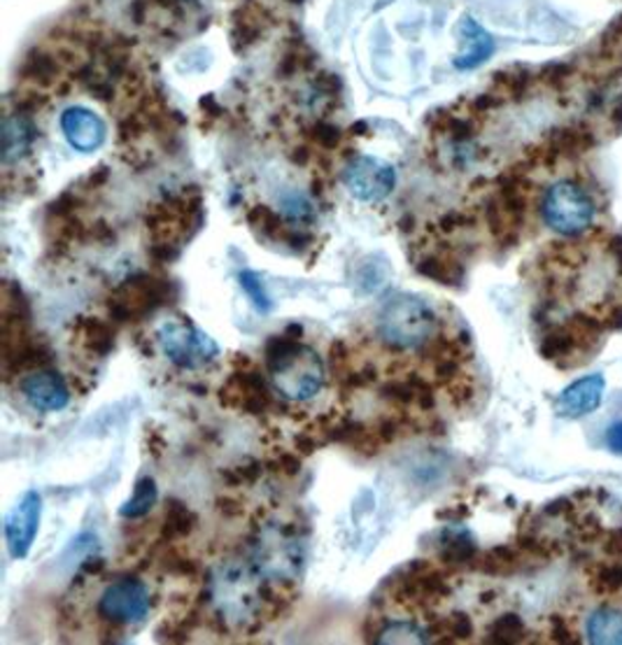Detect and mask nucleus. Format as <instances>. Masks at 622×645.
I'll return each instance as SVG.
<instances>
[{
  "mask_svg": "<svg viewBox=\"0 0 622 645\" xmlns=\"http://www.w3.org/2000/svg\"><path fill=\"white\" fill-rule=\"evenodd\" d=\"M159 499V490H157V482L152 478H141L133 487V494L131 499L122 505L120 515L124 520H141L145 515H149V511L154 508Z\"/></svg>",
  "mask_w": 622,
  "mask_h": 645,
  "instance_id": "obj_21",
  "label": "nucleus"
},
{
  "mask_svg": "<svg viewBox=\"0 0 622 645\" xmlns=\"http://www.w3.org/2000/svg\"><path fill=\"white\" fill-rule=\"evenodd\" d=\"M35 141V126L24 114H10L3 124V162H19Z\"/></svg>",
  "mask_w": 622,
  "mask_h": 645,
  "instance_id": "obj_17",
  "label": "nucleus"
},
{
  "mask_svg": "<svg viewBox=\"0 0 622 645\" xmlns=\"http://www.w3.org/2000/svg\"><path fill=\"white\" fill-rule=\"evenodd\" d=\"M607 447L611 449L613 455H622V420L620 422H613L609 429H607Z\"/></svg>",
  "mask_w": 622,
  "mask_h": 645,
  "instance_id": "obj_31",
  "label": "nucleus"
},
{
  "mask_svg": "<svg viewBox=\"0 0 622 645\" xmlns=\"http://www.w3.org/2000/svg\"><path fill=\"white\" fill-rule=\"evenodd\" d=\"M436 312L430 303L411 294H399L380 310L378 338L385 347L408 352L430 343L436 336Z\"/></svg>",
  "mask_w": 622,
  "mask_h": 645,
  "instance_id": "obj_2",
  "label": "nucleus"
},
{
  "mask_svg": "<svg viewBox=\"0 0 622 645\" xmlns=\"http://www.w3.org/2000/svg\"><path fill=\"white\" fill-rule=\"evenodd\" d=\"M438 557L445 564H466L476 557V541L464 530H443L438 536Z\"/></svg>",
  "mask_w": 622,
  "mask_h": 645,
  "instance_id": "obj_19",
  "label": "nucleus"
},
{
  "mask_svg": "<svg viewBox=\"0 0 622 645\" xmlns=\"http://www.w3.org/2000/svg\"><path fill=\"white\" fill-rule=\"evenodd\" d=\"M62 129L70 147H75L77 152L99 149L105 143V133H108L101 116L80 105L68 108L62 114Z\"/></svg>",
  "mask_w": 622,
  "mask_h": 645,
  "instance_id": "obj_13",
  "label": "nucleus"
},
{
  "mask_svg": "<svg viewBox=\"0 0 622 645\" xmlns=\"http://www.w3.org/2000/svg\"><path fill=\"white\" fill-rule=\"evenodd\" d=\"M24 399L41 413H58L70 403V387L58 370L37 368L22 380Z\"/></svg>",
  "mask_w": 622,
  "mask_h": 645,
  "instance_id": "obj_11",
  "label": "nucleus"
},
{
  "mask_svg": "<svg viewBox=\"0 0 622 645\" xmlns=\"http://www.w3.org/2000/svg\"><path fill=\"white\" fill-rule=\"evenodd\" d=\"M524 636V624L518 615L509 613V615H501L495 620V624L490 627L488 641L490 643H518Z\"/></svg>",
  "mask_w": 622,
  "mask_h": 645,
  "instance_id": "obj_25",
  "label": "nucleus"
},
{
  "mask_svg": "<svg viewBox=\"0 0 622 645\" xmlns=\"http://www.w3.org/2000/svg\"><path fill=\"white\" fill-rule=\"evenodd\" d=\"M430 641V632L420 630L415 622H392L378 634L376 643H426Z\"/></svg>",
  "mask_w": 622,
  "mask_h": 645,
  "instance_id": "obj_23",
  "label": "nucleus"
},
{
  "mask_svg": "<svg viewBox=\"0 0 622 645\" xmlns=\"http://www.w3.org/2000/svg\"><path fill=\"white\" fill-rule=\"evenodd\" d=\"M543 222L559 236H578L588 231L595 220V203L588 191L574 182L553 185L543 197Z\"/></svg>",
  "mask_w": 622,
  "mask_h": 645,
  "instance_id": "obj_4",
  "label": "nucleus"
},
{
  "mask_svg": "<svg viewBox=\"0 0 622 645\" xmlns=\"http://www.w3.org/2000/svg\"><path fill=\"white\" fill-rule=\"evenodd\" d=\"M197 526V515H193L182 501H170L166 505V515L162 524V538L166 543H175L185 536H189Z\"/></svg>",
  "mask_w": 622,
  "mask_h": 645,
  "instance_id": "obj_20",
  "label": "nucleus"
},
{
  "mask_svg": "<svg viewBox=\"0 0 622 645\" xmlns=\"http://www.w3.org/2000/svg\"><path fill=\"white\" fill-rule=\"evenodd\" d=\"M451 592L448 580L441 571H436L430 561L408 564L401 578L397 580V601L399 603H436Z\"/></svg>",
  "mask_w": 622,
  "mask_h": 645,
  "instance_id": "obj_8",
  "label": "nucleus"
},
{
  "mask_svg": "<svg viewBox=\"0 0 622 645\" xmlns=\"http://www.w3.org/2000/svg\"><path fill=\"white\" fill-rule=\"evenodd\" d=\"M164 569L173 576H197V564H193L189 557L180 555L178 551H168L164 557Z\"/></svg>",
  "mask_w": 622,
  "mask_h": 645,
  "instance_id": "obj_29",
  "label": "nucleus"
},
{
  "mask_svg": "<svg viewBox=\"0 0 622 645\" xmlns=\"http://www.w3.org/2000/svg\"><path fill=\"white\" fill-rule=\"evenodd\" d=\"M418 270L422 273L424 278H432L441 285H457L462 280V268L455 264V262H443V259H436V257H430L424 259Z\"/></svg>",
  "mask_w": 622,
  "mask_h": 645,
  "instance_id": "obj_24",
  "label": "nucleus"
},
{
  "mask_svg": "<svg viewBox=\"0 0 622 645\" xmlns=\"http://www.w3.org/2000/svg\"><path fill=\"white\" fill-rule=\"evenodd\" d=\"M43 499L37 492H26L5 518V541L8 551L14 559H24L35 541L37 526H41Z\"/></svg>",
  "mask_w": 622,
  "mask_h": 645,
  "instance_id": "obj_9",
  "label": "nucleus"
},
{
  "mask_svg": "<svg viewBox=\"0 0 622 645\" xmlns=\"http://www.w3.org/2000/svg\"><path fill=\"white\" fill-rule=\"evenodd\" d=\"M588 641L595 645H622V611H595L588 620Z\"/></svg>",
  "mask_w": 622,
  "mask_h": 645,
  "instance_id": "obj_18",
  "label": "nucleus"
},
{
  "mask_svg": "<svg viewBox=\"0 0 622 645\" xmlns=\"http://www.w3.org/2000/svg\"><path fill=\"white\" fill-rule=\"evenodd\" d=\"M276 466H280L278 471L285 474V476H297V474L301 471V459H299V455H289V453H285V455L278 457Z\"/></svg>",
  "mask_w": 622,
  "mask_h": 645,
  "instance_id": "obj_32",
  "label": "nucleus"
},
{
  "mask_svg": "<svg viewBox=\"0 0 622 645\" xmlns=\"http://www.w3.org/2000/svg\"><path fill=\"white\" fill-rule=\"evenodd\" d=\"M303 329L291 324L285 334L270 336L264 349V359L276 392L295 403L315 399L326 378L324 362L313 347L299 341Z\"/></svg>",
  "mask_w": 622,
  "mask_h": 645,
  "instance_id": "obj_1",
  "label": "nucleus"
},
{
  "mask_svg": "<svg viewBox=\"0 0 622 645\" xmlns=\"http://www.w3.org/2000/svg\"><path fill=\"white\" fill-rule=\"evenodd\" d=\"M515 564H518V557H515V553L511 551V547H495V551H490L488 555H485L482 571L507 574V571L513 569Z\"/></svg>",
  "mask_w": 622,
  "mask_h": 645,
  "instance_id": "obj_27",
  "label": "nucleus"
},
{
  "mask_svg": "<svg viewBox=\"0 0 622 645\" xmlns=\"http://www.w3.org/2000/svg\"><path fill=\"white\" fill-rule=\"evenodd\" d=\"M343 185L362 203H378L392 193L397 185L395 166L378 156L359 154L343 170Z\"/></svg>",
  "mask_w": 622,
  "mask_h": 645,
  "instance_id": "obj_6",
  "label": "nucleus"
},
{
  "mask_svg": "<svg viewBox=\"0 0 622 645\" xmlns=\"http://www.w3.org/2000/svg\"><path fill=\"white\" fill-rule=\"evenodd\" d=\"M238 280H241V287L247 294V299L252 301V305H255L259 312H268L270 308H274V301H270L268 291H266L262 278L257 276L255 270H243L238 276Z\"/></svg>",
  "mask_w": 622,
  "mask_h": 645,
  "instance_id": "obj_26",
  "label": "nucleus"
},
{
  "mask_svg": "<svg viewBox=\"0 0 622 645\" xmlns=\"http://www.w3.org/2000/svg\"><path fill=\"white\" fill-rule=\"evenodd\" d=\"M553 627H555V641H565V643H571V634L567 627H562V620H553Z\"/></svg>",
  "mask_w": 622,
  "mask_h": 645,
  "instance_id": "obj_33",
  "label": "nucleus"
},
{
  "mask_svg": "<svg viewBox=\"0 0 622 645\" xmlns=\"http://www.w3.org/2000/svg\"><path fill=\"white\" fill-rule=\"evenodd\" d=\"M75 341L93 357H108L114 347V329L99 318H80L75 324Z\"/></svg>",
  "mask_w": 622,
  "mask_h": 645,
  "instance_id": "obj_16",
  "label": "nucleus"
},
{
  "mask_svg": "<svg viewBox=\"0 0 622 645\" xmlns=\"http://www.w3.org/2000/svg\"><path fill=\"white\" fill-rule=\"evenodd\" d=\"M264 474V466L259 461H247L243 466H236V468H229L226 474V480L233 482V485H252L257 482V478Z\"/></svg>",
  "mask_w": 622,
  "mask_h": 645,
  "instance_id": "obj_30",
  "label": "nucleus"
},
{
  "mask_svg": "<svg viewBox=\"0 0 622 645\" xmlns=\"http://www.w3.org/2000/svg\"><path fill=\"white\" fill-rule=\"evenodd\" d=\"M457 33H459L462 49L455 56V68L474 70L492 56V52H495L492 35L485 31L474 16H464L459 22Z\"/></svg>",
  "mask_w": 622,
  "mask_h": 645,
  "instance_id": "obj_14",
  "label": "nucleus"
},
{
  "mask_svg": "<svg viewBox=\"0 0 622 645\" xmlns=\"http://www.w3.org/2000/svg\"><path fill=\"white\" fill-rule=\"evenodd\" d=\"M152 597L138 578H120L110 582L99 599V615L112 624H138L147 618Z\"/></svg>",
  "mask_w": 622,
  "mask_h": 645,
  "instance_id": "obj_7",
  "label": "nucleus"
},
{
  "mask_svg": "<svg viewBox=\"0 0 622 645\" xmlns=\"http://www.w3.org/2000/svg\"><path fill=\"white\" fill-rule=\"evenodd\" d=\"M426 632H430V636H443L441 643H445V641H464V638H469L474 634V624H471L469 615L455 613L451 618H443V620L434 622Z\"/></svg>",
  "mask_w": 622,
  "mask_h": 645,
  "instance_id": "obj_22",
  "label": "nucleus"
},
{
  "mask_svg": "<svg viewBox=\"0 0 622 645\" xmlns=\"http://www.w3.org/2000/svg\"><path fill=\"white\" fill-rule=\"evenodd\" d=\"M159 347L170 364L182 370H199L220 357V345L189 318H173L157 331Z\"/></svg>",
  "mask_w": 622,
  "mask_h": 645,
  "instance_id": "obj_3",
  "label": "nucleus"
},
{
  "mask_svg": "<svg viewBox=\"0 0 622 645\" xmlns=\"http://www.w3.org/2000/svg\"><path fill=\"white\" fill-rule=\"evenodd\" d=\"M622 588V564H609L604 569H599L595 576V590L597 592H618Z\"/></svg>",
  "mask_w": 622,
  "mask_h": 645,
  "instance_id": "obj_28",
  "label": "nucleus"
},
{
  "mask_svg": "<svg viewBox=\"0 0 622 645\" xmlns=\"http://www.w3.org/2000/svg\"><path fill=\"white\" fill-rule=\"evenodd\" d=\"M180 3H189V0H180Z\"/></svg>",
  "mask_w": 622,
  "mask_h": 645,
  "instance_id": "obj_34",
  "label": "nucleus"
},
{
  "mask_svg": "<svg viewBox=\"0 0 622 645\" xmlns=\"http://www.w3.org/2000/svg\"><path fill=\"white\" fill-rule=\"evenodd\" d=\"M170 299V285L164 280H154L147 276H138L114 289L108 301L110 318L120 324L141 320L157 308L166 305Z\"/></svg>",
  "mask_w": 622,
  "mask_h": 645,
  "instance_id": "obj_5",
  "label": "nucleus"
},
{
  "mask_svg": "<svg viewBox=\"0 0 622 645\" xmlns=\"http://www.w3.org/2000/svg\"><path fill=\"white\" fill-rule=\"evenodd\" d=\"M607 382L601 376H588L580 378L574 385H569L565 392L555 401V413L565 420H580L601 405L604 401Z\"/></svg>",
  "mask_w": 622,
  "mask_h": 645,
  "instance_id": "obj_12",
  "label": "nucleus"
},
{
  "mask_svg": "<svg viewBox=\"0 0 622 645\" xmlns=\"http://www.w3.org/2000/svg\"><path fill=\"white\" fill-rule=\"evenodd\" d=\"M222 403L238 408L247 415H264L274 408V394L257 370H241L222 387Z\"/></svg>",
  "mask_w": 622,
  "mask_h": 645,
  "instance_id": "obj_10",
  "label": "nucleus"
},
{
  "mask_svg": "<svg viewBox=\"0 0 622 645\" xmlns=\"http://www.w3.org/2000/svg\"><path fill=\"white\" fill-rule=\"evenodd\" d=\"M380 394L385 401H390L399 408H418V410L434 408V389L430 380H424L422 376H415V374L382 385Z\"/></svg>",
  "mask_w": 622,
  "mask_h": 645,
  "instance_id": "obj_15",
  "label": "nucleus"
}]
</instances>
